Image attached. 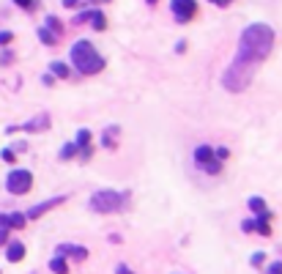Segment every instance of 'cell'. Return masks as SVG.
Returning <instances> with one entry per match:
<instances>
[{
	"label": "cell",
	"mask_w": 282,
	"mask_h": 274,
	"mask_svg": "<svg viewBox=\"0 0 282 274\" xmlns=\"http://www.w3.org/2000/svg\"><path fill=\"white\" fill-rule=\"evenodd\" d=\"M74 145H77V148H82V145H91V132H88V129H80V132H77V140H74Z\"/></svg>",
	"instance_id": "obj_19"
},
{
	"label": "cell",
	"mask_w": 282,
	"mask_h": 274,
	"mask_svg": "<svg viewBox=\"0 0 282 274\" xmlns=\"http://www.w3.org/2000/svg\"><path fill=\"white\" fill-rule=\"evenodd\" d=\"M118 135H121L118 126H110V129L104 132V137H102V145H104V148H115V140H118Z\"/></svg>",
	"instance_id": "obj_14"
},
{
	"label": "cell",
	"mask_w": 282,
	"mask_h": 274,
	"mask_svg": "<svg viewBox=\"0 0 282 274\" xmlns=\"http://www.w3.org/2000/svg\"><path fill=\"white\" fill-rule=\"evenodd\" d=\"M145 3H148V6H156V0H145Z\"/></svg>",
	"instance_id": "obj_32"
},
{
	"label": "cell",
	"mask_w": 282,
	"mask_h": 274,
	"mask_svg": "<svg viewBox=\"0 0 282 274\" xmlns=\"http://www.w3.org/2000/svg\"><path fill=\"white\" fill-rule=\"evenodd\" d=\"M25 214H0V228H25Z\"/></svg>",
	"instance_id": "obj_11"
},
{
	"label": "cell",
	"mask_w": 282,
	"mask_h": 274,
	"mask_svg": "<svg viewBox=\"0 0 282 274\" xmlns=\"http://www.w3.org/2000/svg\"><path fill=\"white\" fill-rule=\"evenodd\" d=\"M50 269L55 274H69V266H66V260H63L61 255H55V258L50 260Z\"/></svg>",
	"instance_id": "obj_16"
},
{
	"label": "cell",
	"mask_w": 282,
	"mask_h": 274,
	"mask_svg": "<svg viewBox=\"0 0 282 274\" xmlns=\"http://www.w3.org/2000/svg\"><path fill=\"white\" fill-rule=\"evenodd\" d=\"M249 208H252V211H255V214H260L263 208H266V203H263V197L252 195V197H249Z\"/></svg>",
	"instance_id": "obj_21"
},
{
	"label": "cell",
	"mask_w": 282,
	"mask_h": 274,
	"mask_svg": "<svg viewBox=\"0 0 282 274\" xmlns=\"http://www.w3.org/2000/svg\"><path fill=\"white\" fill-rule=\"evenodd\" d=\"M25 132H41V129H50V115L47 113H41L39 118H33V121H28L25 126H22Z\"/></svg>",
	"instance_id": "obj_12"
},
{
	"label": "cell",
	"mask_w": 282,
	"mask_h": 274,
	"mask_svg": "<svg viewBox=\"0 0 282 274\" xmlns=\"http://www.w3.org/2000/svg\"><path fill=\"white\" fill-rule=\"evenodd\" d=\"M63 200H66V197H61V195H58V197H50V200H44V203H39V206H33L31 211L25 214V219H39V217H44V214L50 211V208L61 206Z\"/></svg>",
	"instance_id": "obj_7"
},
{
	"label": "cell",
	"mask_w": 282,
	"mask_h": 274,
	"mask_svg": "<svg viewBox=\"0 0 282 274\" xmlns=\"http://www.w3.org/2000/svg\"><path fill=\"white\" fill-rule=\"evenodd\" d=\"M11 39H14V36H11L9 31H3V33H0V47H6V44L11 42Z\"/></svg>",
	"instance_id": "obj_26"
},
{
	"label": "cell",
	"mask_w": 282,
	"mask_h": 274,
	"mask_svg": "<svg viewBox=\"0 0 282 274\" xmlns=\"http://www.w3.org/2000/svg\"><path fill=\"white\" fill-rule=\"evenodd\" d=\"M14 156H17L14 148H6V151H3V159H6V162H14Z\"/></svg>",
	"instance_id": "obj_27"
},
{
	"label": "cell",
	"mask_w": 282,
	"mask_h": 274,
	"mask_svg": "<svg viewBox=\"0 0 282 274\" xmlns=\"http://www.w3.org/2000/svg\"><path fill=\"white\" fill-rule=\"evenodd\" d=\"M208 3H214V6H219V9H225V6H230L233 0H208Z\"/></svg>",
	"instance_id": "obj_28"
},
{
	"label": "cell",
	"mask_w": 282,
	"mask_h": 274,
	"mask_svg": "<svg viewBox=\"0 0 282 274\" xmlns=\"http://www.w3.org/2000/svg\"><path fill=\"white\" fill-rule=\"evenodd\" d=\"M6 258H9L11 263L22 260V258H25V244H22V241H11V244H9V249H6Z\"/></svg>",
	"instance_id": "obj_13"
},
{
	"label": "cell",
	"mask_w": 282,
	"mask_h": 274,
	"mask_svg": "<svg viewBox=\"0 0 282 274\" xmlns=\"http://www.w3.org/2000/svg\"><path fill=\"white\" fill-rule=\"evenodd\" d=\"M126 206V195L123 192H115V189H99L93 192L91 197V208L96 214H115Z\"/></svg>",
	"instance_id": "obj_3"
},
{
	"label": "cell",
	"mask_w": 282,
	"mask_h": 274,
	"mask_svg": "<svg viewBox=\"0 0 282 274\" xmlns=\"http://www.w3.org/2000/svg\"><path fill=\"white\" fill-rule=\"evenodd\" d=\"M268 274H282V263H279V260H274V263H268Z\"/></svg>",
	"instance_id": "obj_25"
},
{
	"label": "cell",
	"mask_w": 282,
	"mask_h": 274,
	"mask_svg": "<svg viewBox=\"0 0 282 274\" xmlns=\"http://www.w3.org/2000/svg\"><path fill=\"white\" fill-rule=\"evenodd\" d=\"M39 39H41V42H44L47 47H52V44H55V33H50L47 28H39Z\"/></svg>",
	"instance_id": "obj_20"
},
{
	"label": "cell",
	"mask_w": 282,
	"mask_h": 274,
	"mask_svg": "<svg viewBox=\"0 0 282 274\" xmlns=\"http://www.w3.org/2000/svg\"><path fill=\"white\" fill-rule=\"evenodd\" d=\"M263 260H266V252H255V255L249 258V263H252V266H260Z\"/></svg>",
	"instance_id": "obj_24"
},
{
	"label": "cell",
	"mask_w": 282,
	"mask_h": 274,
	"mask_svg": "<svg viewBox=\"0 0 282 274\" xmlns=\"http://www.w3.org/2000/svg\"><path fill=\"white\" fill-rule=\"evenodd\" d=\"M214 159H216V156H214V148H211V145H197V148H195V162L200 167L211 165Z\"/></svg>",
	"instance_id": "obj_10"
},
{
	"label": "cell",
	"mask_w": 282,
	"mask_h": 274,
	"mask_svg": "<svg viewBox=\"0 0 282 274\" xmlns=\"http://www.w3.org/2000/svg\"><path fill=\"white\" fill-rule=\"evenodd\" d=\"M170 9H173V14H175V20L184 25V22H189L192 17L197 14V3L195 0H173L170 3Z\"/></svg>",
	"instance_id": "obj_5"
},
{
	"label": "cell",
	"mask_w": 282,
	"mask_h": 274,
	"mask_svg": "<svg viewBox=\"0 0 282 274\" xmlns=\"http://www.w3.org/2000/svg\"><path fill=\"white\" fill-rule=\"evenodd\" d=\"M274 50V31L263 22H255L241 33L238 39V52L233 58V63L227 66V72L222 74V85L230 93H241L249 88L255 69L271 55Z\"/></svg>",
	"instance_id": "obj_1"
},
{
	"label": "cell",
	"mask_w": 282,
	"mask_h": 274,
	"mask_svg": "<svg viewBox=\"0 0 282 274\" xmlns=\"http://www.w3.org/2000/svg\"><path fill=\"white\" fill-rule=\"evenodd\" d=\"M47 31H50V33H58V36H61V33H63L61 20H58V17H47Z\"/></svg>",
	"instance_id": "obj_17"
},
{
	"label": "cell",
	"mask_w": 282,
	"mask_h": 274,
	"mask_svg": "<svg viewBox=\"0 0 282 274\" xmlns=\"http://www.w3.org/2000/svg\"><path fill=\"white\" fill-rule=\"evenodd\" d=\"M72 63L80 74H99L104 69V58L96 52L91 42H74L72 44Z\"/></svg>",
	"instance_id": "obj_2"
},
{
	"label": "cell",
	"mask_w": 282,
	"mask_h": 274,
	"mask_svg": "<svg viewBox=\"0 0 282 274\" xmlns=\"http://www.w3.org/2000/svg\"><path fill=\"white\" fill-rule=\"evenodd\" d=\"M55 255H61V258H74V260H85L88 258V249L85 247H74V244H61V247H58V252Z\"/></svg>",
	"instance_id": "obj_9"
},
{
	"label": "cell",
	"mask_w": 282,
	"mask_h": 274,
	"mask_svg": "<svg viewBox=\"0 0 282 274\" xmlns=\"http://www.w3.org/2000/svg\"><path fill=\"white\" fill-rule=\"evenodd\" d=\"M17 6H20V9H25V11H33L36 9V0H14Z\"/></svg>",
	"instance_id": "obj_23"
},
{
	"label": "cell",
	"mask_w": 282,
	"mask_h": 274,
	"mask_svg": "<svg viewBox=\"0 0 282 274\" xmlns=\"http://www.w3.org/2000/svg\"><path fill=\"white\" fill-rule=\"evenodd\" d=\"M271 219H274V214L268 211V208H263V211L255 214V219H252V230L260 233V236H268V233H271V225H268Z\"/></svg>",
	"instance_id": "obj_8"
},
{
	"label": "cell",
	"mask_w": 282,
	"mask_h": 274,
	"mask_svg": "<svg viewBox=\"0 0 282 274\" xmlns=\"http://www.w3.org/2000/svg\"><path fill=\"white\" fill-rule=\"evenodd\" d=\"M85 3H96V0H63L66 9H77V6H85Z\"/></svg>",
	"instance_id": "obj_22"
},
{
	"label": "cell",
	"mask_w": 282,
	"mask_h": 274,
	"mask_svg": "<svg viewBox=\"0 0 282 274\" xmlns=\"http://www.w3.org/2000/svg\"><path fill=\"white\" fill-rule=\"evenodd\" d=\"M74 156H77V145H74V143H69V145H63V148H61V159L63 162L74 159Z\"/></svg>",
	"instance_id": "obj_18"
},
{
	"label": "cell",
	"mask_w": 282,
	"mask_h": 274,
	"mask_svg": "<svg viewBox=\"0 0 282 274\" xmlns=\"http://www.w3.org/2000/svg\"><path fill=\"white\" fill-rule=\"evenodd\" d=\"M31 186H33L31 170H11L9 178H6V189L11 195H25V192H31Z\"/></svg>",
	"instance_id": "obj_4"
},
{
	"label": "cell",
	"mask_w": 282,
	"mask_h": 274,
	"mask_svg": "<svg viewBox=\"0 0 282 274\" xmlns=\"http://www.w3.org/2000/svg\"><path fill=\"white\" fill-rule=\"evenodd\" d=\"M9 241V228H0V244Z\"/></svg>",
	"instance_id": "obj_29"
},
{
	"label": "cell",
	"mask_w": 282,
	"mask_h": 274,
	"mask_svg": "<svg viewBox=\"0 0 282 274\" xmlns=\"http://www.w3.org/2000/svg\"><path fill=\"white\" fill-rule=\"evenodd\" d=\"M115 271H118V274H132V271H129V266H123V263H121V266H118V269H115Z\"/></svg>",
	"instance_id": "obj_31"
},
{
	"label": "cell",
	"mask_w": 282,
	"mask_h": 274,
	"mask_svg": "<svg viewBox=\"0 0 282 274\" xmlns=\"http://www.w3.org/2000/svg\"><path fill=\"white\" fill-rule=\"evenodd\" d=\"M241 230H244V233H252V219H244V222H241Z\"/></svg>",
	"instance_id": "obj_30"
},
{
	"label": "cell",
	"mask_w": 282,
	"mask_h": 274,
	"mask_svg": "<svg viewBox=\"0 0 282 274\" xmlns=\"http://www.w3.org/2000/svg\"><path fill=\"white\" fill-rule=\"evenodd\" d=\"M74 22H91L93 25V31H104V28H107V20H104V14L102 11H80L77 17H74Z\"/></svg>",
	"instance_id": "obj_6"
},
{
	"label": "cell",
	"mask_w": 282,
	"mask_h": 274,
	"mask_svg": "<svg viewBox=\"0 0 282 274\" xmlns=\"http://www.w3.org/2000/svg\"><path fill=\"white\" fill-rule=\"evenodd\" d=\"M50 72H52V77H61V80L69 77V66H66V63H61V61H52L50 63Z\"/></svg>",
	"instance_id": "obj_15"
}]
</instances>
